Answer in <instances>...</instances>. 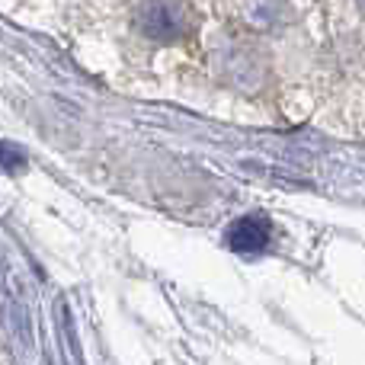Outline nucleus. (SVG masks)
<instances>
[{
  "label": "nucleus",
  "mask_w": 365,
  "mask_h": 365,
  "mask_svg": "<svg viewBox=\"0 0 365 365\" xmlns=\"http://www.w3.org/2000/svg\"><path fill=\"white\" fill-rule=\"evenodd\" d=\"M141 36L151 42H182L186 36H192L195 23V10L189 6V0H141L138 13H135Z\"/></svg>",
  "instance_id": "obj_1"
},
{
  "label": "nucleus",
  "mask_w": 365,
  "mask_h": 365,
  "mask_svg": "<svg viewBox=\"0 0 365 365\" xmlns=\"http://www.w3.org/2000/svg\"><path fill=\"white\" fill-rule=\"evenodd\" d=\"M218 74H225L234 87L253 90L266 81V61L253 45L231 42V45H225L218 55Z\"/></svg>",
  "instance_id": "obj_2"
},
{
  "label": "nucleus",
  "mask_w": 365,
  "mask_h": 365,
  "mask_svg": "<svg viewBox=\"0 0 365 365\" xmlns=\"http://www.w3.org/2000/svg\"><path fill=\"white\" fill-rule=\"evenodd\" d=\"M269 237H272V227L263 215H244V218H237L231 227H227V247L237 253L266 250Z\"/></svg>",
  "instance_id": "obj_3"
},
{
  "label": "nucleus",
  "mask_w": 365,
  "mask_h": 365,
  "mask_svg": "<svg viewBox=\"0 0 365 365\" xmlns=\"http://www.w3.org/2000/svg\"><path fill=\"white\" fill-rule=\"evenodd\" d=\"M240 13H244V23L253 29H279L282 23H289L292 6L289 0H244Z\"/></svg>",
  "instance_id": "obj_4"
},
{
  "label": "nucleus",
  "mask_w": 365,
  "mask_h": 365,
  "mask_svg": "<svg viewBox=\"0 0 365 365\" xmlns=\"http://www.w3.org/2000/svg\"><path fill=\"white\" fill-rule=\"evenodd\" d=\"M26 167V154L19 151V148L6 145V141H0V170L4 173H16Z\"/></svg>",
  "instance_id": "obj_5"
},
{
  "label": "nucleus",
  "mask_w": 365,
  "mask_h": 365,
  "mask_svg": "<svg viewBox=\"0 0 365 365\" xmlns=\"http://www.w3.org/2000/svg\"><path fill=\"white\" fill-rule=\"evenodd\" d=\"M359 4H362V6H365V0H359Z\"/></svg>",
  "instance_id": "obj_6"
}]
</instances>
